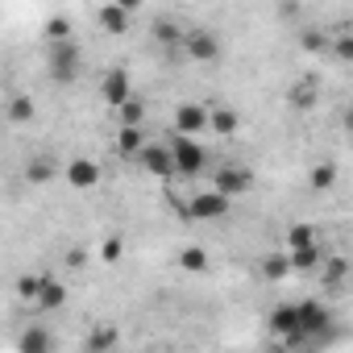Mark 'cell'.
<instances>
[{"label": "cell", "instance_id": "6da1fadb", "mask_svg": "<svg viewBox=\"0 0 353 353\" xmlns=\"http://www.w3.org/2000/svg\"><path fill=\"white\" fill-rule=\"evenodd\" d=\"M79 63H83V54H79V46L71 38L67 42H50V75L59 83H71L79 75Z\"/></svg>", "mask_w": 353, "mask_h": 353}, {"label": "cell", "instance_id": "7a4b0ae2", "mask_svg": "<svg viewBox=\"0 0 353 353\" xmlns=\"http://www.w3.org/2000/svg\"><path fill=\"white\" fill-rule=\"evenodd\" d=\"M179 42H183V50H188L192 63H216L221 59V38L212 30H183Z\"/></svg>", "mask_w": 353, "mask_h": 353}, {"label": "cell", "instance_id": "3957f363", "mask_svg": "<svg viewBox=\"0 0 353 353\" xmlns=\"http://www.w3.org/2000/svg\"><path fill=\"white\" fill-rule=\"evenodd\" d=\"M204 150H200V141H192V137H174L170 141V166L179 170V174H200L204 170Z\"/></svg>", "mask_w": 353, "mask_h": 353}, {"label": "cell", "instance_id": "277c9868", "mask_svg": "<svg viewBox=\"0 0 353 353\" xmlns=\"http://www.w3.org/2000/svg\"><path fill=\"white\" fill-rule=\"evenodd\" d=\"M254 188V174L241 166V162H225L221 170H216V196H225V200H233V196H241V192H250Z\"/></svg>", "mask_w": 353, "mask_h": 353}, {"label": "cell", "instance_id": "5b68a950", "mask_svg": "<svg viewBox=\"0 0 353 353\" xmlns=\"http://www.w3.org/2000/svg\"><path fill=\"white\" fill-rule=\"evenodd\" d=\"M295 316H299V332H303V341H307V336H320V332H328V328H332L328 307H324V303H316V299L295 303Z\"/></svg>", "mask_w": 353, "mask_h": 353}, {"label": "cell", "instance_id": "8992f818", "mask_svg": "<svg viewBox=\"0 0 353 353\" xmlns=\"http://www.w3.org/2000/svg\"><path fill=\"white\" fill-rule=\"evenodd\" d=\"M192 221H221L225 212H229V200L225 196H216V192H200V196H192L188 200V208H183Z\"/></svg>", "mask_w": 353, "mask_h": 353}, {"label": "cell", "instance_id": "52a82bcc", "mask_svg": "<svg viewBox=\"0 0 353 353\" xmlns=\"http://www.w3.org/2000/svg\"><path fill=\"white\" fill-rule=\"evenodd\" d=\"M270 332H274L279 341H287V345H299V341H303V332H299V316H295V303H279V307L270 312Z\"/></svg>", "mask_w": 353, "mask_h": 353}, {"label": "cell", "instance_id": "ba28073f", "mask_svg": "<svg viewBox=\"0 0 353 353\" xmlns=\"http://www.w3.org/2000/svg\"><path fill=\"white\" fill-rule=\"evenodd\" d=\"M137 162H141L150 174H158V179H170V174H174V166H170V145L145 141V145L137 150Z\"/></svg>", "mask_w": 353, "mask_h": 353}, {"label": "cell", "instance_id": "9c48e42d", "mask_svg": "<svg viewBox=\"0 0 353 353\" xmlns=\"http://www.w3.org/2000/svg\"><path fill=\"white\" fill-rule=\"evenodd\" d=\"M100 96H104V104L121 108V104L129 100V71H125V67H108L104 79H100Z\"/></svg>", "mask_w": 353, "mask_h": 353}, {"label": "cell", "instance_id": "30bf717a", "mask_svg": "<svg viewBox=\"0 0 353 353\" xmlns=\"http://www.w3.org/2000/svg\"><path fill=\"white\" fill-rule=\"evenodd\" d=\"M63 174H67V183H71L75 192H88V188L100 183V166H96L92 158H71V162L63 166Z\"/></svg>", "mask_w": 353, "mask_h": 353}, {"label": "cell", "instance_id": "8fae6325", "mask_svg": "<svg viewBox=\"0 0 353 353\" xmlns=\"http://www.w3.org/2000/svg\"><path fill=\"white\" fill-rule=\"evenodd\" d=\"M204 129H208V108L204 104H179V112H174V133L192 137V133H204Z\"/></svg>", "mask_w": 353, "mask_h": 353}, {"label": "cell", "instance_id": "7c38bea8", "mask_svg": "<svg viewBox=\"0 0 353 353\" xmlns=\"http://www.w3.org/2000/svg\"><path fill=\"white\" fill-rule=\"evenodd\" d=\"M96 21H100L104 34H125L129 30V5H100Z\"/></svg>", "mask_w": 353, "mask_h": 353}, {"label": "cell", "instance_id": "4fadbf2b", "mask_svg": "<svg viewBox=\"0 0 353 353\" xmlns=\"http://www.w3.org/2000/svg\"><path fill=\"white\" fill-rule=\"evenodd\" d=\"M287 100H291L295 108H312V104L320 100V79H316V75H303L299 83H291V92H287Z\"/></svg>", "mask_w": 353, "mask_h": 353}, {"label": "cell", "instance_id": "5bb4252c", "mask_svg": "<svg viewBox=\"0 0 353 353\" xmlns=\"http://www.w3.org/2000/svg\"><path fill=\"white\" fill-rule=\"evenodd\" d=\"M237 125H241V117H237L229 104H216V108H208V129H212V133H221V137H233V133H237Z\"/></svg>", "mask_w": 353, "mask_h": 353}, {"label": "cell", "instance_id": "9a60e30c", "mask_svg": "<svg viewBox=\"0 0 353 353\" xmlns=\"http://www.w3.org/2000/svg\"><path fill=\"white\" fill-rule=\"evenodd\" d=\"M17 353H50V332H46L42 324L21 328V336H17Z\"/></svg>", "mask_w": 353, "mask_h": 353}, {"label": "cell", "instance_id": "2e32d148", "mask_svg": "<svg viewBox=\"0 0 353 353\" xmlns=\"http://www.w3.org/2000/svg\"><path fill=\"white\" fill-rule=\"evenodd\" d=\"M59 166H63L59 158H50V154H38V158L26 166V179H30V183H50L54 174H59Z\"/></svg>", "mask_w": 353, "mask_h": 353}, {"label": "cell", "instance_id": "e0dca14e", "mask_svg": "<svg viewBox=\"0 0 353 353\" xmlns=\"http://www.w3.org/2000/svg\"><path fill=\"white\" fill-rule=\"evenodd\" d=\"M117 341H121L117 324H96V328L88 332V353H108V349H112Z\"/></svg>", "mask_w": 353, "mask_h": 353}, {"label": "cell", "instance_id": "ac0fdd59", "mask_svg": "<svg viewBox=\"0 0 353 353\" xmlns=\"http://www.w3.org/2000/svg\"><path fill=\"white\" fill-rule=\"evenodd\" d=\"M320 262H324L320 245H303V250H291V254H287V266H291V270H316Z\"/></svg>", "mask_w": 353, "mask_h": 353}, {"label": "cell", "instance_id": "d6986e66", "mask_svg": "<svg viewBox=\"0 0 353 353\" xmlns=\"http://www.w3.org/2000/svg\"><path fill=\"white\" fill-rule=\"evenodd\" d=\"M63 299H67V287H63V283H54V279H42V291H38V299H34V303L50 312V307H63Z\"/></svg>", "mask_w": 353, "mask_h": 353}, {"label": "cell", "instance_id": "ffe728a7", "mask_svg": "<svg viewBox=\"0 0 353 353\" xmlns=\"http://www.w3.org/2000/svg\"><path fill=\"white\" fill-rule=\"evenodd\" d=\"M34 112H38V108H34V100H30V96H13V100H9V121H13V125L34 121Z\"/></svg>", "mask_w": 353, "mask_h": 353}, {"label": "cell", "instance_id": "44dd1931", "mask_svg": "<svg viewBox=\"0 0 353 353\" xmlns=\"http://www.w3.org/2000/svg\"><path fill=\"white\" fill-rule=\"evenodd\" d=\"M141 112H145V108H141V104L129 96V100L117 108V117H121V129H141Z\"/></svg>", "mask_w": 353, "mask_h": 353}, {"label": "cell", "instance_id": "7402d4cb", "mask_svg": "<svg viewBox=\"0 0 353 353\" xmlns=\"http://www.w3.org/2000/svg\"><path fill=\"white\" fill-rule=\"evenodd\" d=\"M303 245H316V229H312V225H295V229L287 233V254H291V250H303Z\"/></svg>", "mask_w": 353, "mask_h": 353}, {"label": "cell", "instance_id": "603a6c76", "mask_svg": "<svg viewBox=\"0 0 353 353\" xmlns=\"http://www.w3.org/2000/svg\"><path fill=\"white\" fill-rule=\"evenodd\" d=\"M179 266H188L192 274H200V270H208V254H204L200 245H188V250L179 254Z\"/></svg>", "mask_w": 353, "mask_h": 353}, {"label": "cell", "instance_id": "cb8c5ba5", "mask_svg": "<svg viewBox=\"0 0 353 353\" xmlns=\"http://www.w3.org/2000/svg\"><path fill=\"white\" fill-rule=\"evenodd\" d=\"M141 145H145L141 129H121V133H117V150H121V154H137Z\"/></svg>", "mask_w": 353, "mask_h": 353}, {"label": "cell", "instance_id": "d4e9b609", "mask_svg": "<svg viewBox=\"0 0 353 353\" xmlns=\"http://www.w3.org/2000/svg\"><path fill=\"white\" fill-rule=\"evenodd\" d=\"M262 266H266V279H287V274H291V266H287V254H274V258H266Z\"/></svg>", "mask_w": 353, "mask_h": 353}, {"label": "cell", "instance_id": "484cf974", "mask_svg": "<svg viewBox=\"0 0 353 353\" xmlns=\"http://www.w3.org/2000/svg\"><path fill=\"white\" fill-rule=\"evenodd\" d=\"M38 291H42V274H26V279H17V295H21V299H38Z\"/></svg>", "mask_w": 353, "mask_h": 353}, {"label": "cell", "instance_id": "4316f807", "mask_svg": "<svg viewBox=\"0 0 353 353\" xmlns=\"http://www.w3.org/2000/svg\"><path fill=\"white\" fill-rule=\"evenodd\" d=\"M46 34H50V42H67V38H71V21H67V17H54V21L46 26Z\"/></svg>", "mask_w": 353, "mask_h": 353}, {"label": "cell", "instance_id": "83f0119b", "mask_svg": "<svg viewBox=\"0 0 353 353\" xmlns=\"http://www.w3.org/2000/svg\"><path fill=\"white\" fill-rule=\"evenodd\" d=\"M312 183H316V188H332V183H336V166H316V170H312Z\"/></svg>", "mask_w": 353, "mask_h": 353}, {"label": "cell", "instance_id": "f1b7e54d", "mask_svg": "<svg viewBox=\"0 0 353 353\" xmlns=\"http://www.w3.org/2000/svg\"><path fill=\"white\" fill-rule=\"evenodd\" d=\"M179 38H183V30L174 21H158V42H179Z\"/></svg>", "mask_w": 353, "mask_h": 353}, {"label": "cell", "instance_id": "f546056e", "mask_svg": "<svg viewBox=\"0 0 353 353\" xmlns=\"http://www.w3.org/2000/svg\"><path fill=\"white\" fill-rule=\"evenodd\" d=\"M121 250H125V245H121V237H108V241H104V262H117V258H121Z\"/></svg>", "mask_w": 353, "mask_h": 353}, {"label": "cell", "instance_id": "4dcf8cb0", "mask_svg": "<svg viewBox=\"0 0 353 353\" xmlns=\"http://www.w3.org/2000/svg\"><path fill=\"white\" fill-rule=\"evenodd\" d=\"M83 262H88L83 250H71V254H67V266H71V270H83Z\"/></svg>", "mask_w": 353, "mask_h": 353}]
</instances>
